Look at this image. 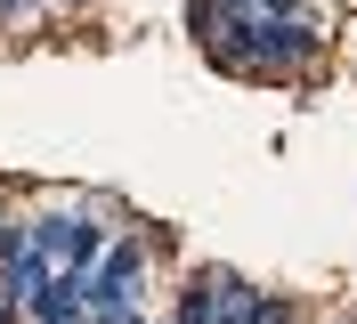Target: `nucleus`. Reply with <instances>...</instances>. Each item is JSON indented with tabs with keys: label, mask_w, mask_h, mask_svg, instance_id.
<instances>
[{
	"label": "nucleus",
	"mask_w": 357,
	"mask_h": 324,
	"mask_svg": "<svg viewBox=\"0 0 357 324\" xmlns=\"http://www.w3.org/2000/svg\"><path fill=\"white\" fill-rule=\"evenodd\" d=\"M187 33L236 82L309 89L317 65L333 57V8H309V17H244V8H220V0H187Z\"/></svg>",
	"instance_id": "nucleus-1"
},
{
	"label": "nucleus",
	"mask_w": 357,
	"mask_h": 324,
	"mask_svg": "<svg viewBox=\"0 0 357 324\" xmlns=\"http://www.w3.org/2000/svg\"><path fill=\"white\" fill-rule=\"evenodd\" d=\"M244 284H252V276H236V268H187L162 316H171V324H227L236 300H244Z\"/></svg>",
	"instance_id": "nucleus-2"
},
{
	"label": "nucleus",
	"mask_w": 357,
	"mask_h": 324,
	"mask_svg": "<svg viewBox=\"0 0 357 324\" xmlns=\"http://www.w3.org/2000/svg\"><path fill=\"white\" fill-rule=\"evenodd\" d=\"M24 324H89V308H82V276L73 268H57V276L24 300Z\"/></svg>",
	"instance_id": "nucleus-3"
},
{
	"label": "nucleus",
	"mask_w": 357,
	"mask_h": 324,
	"mask_svg": "<svg viewBox=\"0 0 357 324\" xmlns=\"http://www.w3.org/2000/svg\"><path fill=\"white\" fill-rule=\"evenodd\" d=\"M236 324H309L292 292H268V284H244V300H236Z\"/></svg>",
	"instance_id": "nucleus-4"
},
{
	"label": "nucleus",
	"mask_w": 357,
	"mask_h": 324,
	"mask_svg": "<svg viewBox=\"0 0 357 324\" xmlns=\"http://www.w3.org/2000/svg\"><path fill=\"white\" fill-rule=\"evenodd\" d=\"M24 252H33V227H24V211H0V268H17Z\"/></svg>",
	"instance_id": "nucleus-5"
},
{
	"label": "nucleus",
	"mask_w": 357,
	"mask_h": 324,
	"mask_svg": "<svg viewBox=\"0 0 357 324\" xmlns=\"http://www.w3.org/2000/svg\"><path fill=\"white\" fill-rule=\"evenodd\" d=\"M220 8H244V17H309L325 0H220Z\"/></svg>",
	"instance_id": "nucleus-6"
},
{
	"label": "nucleus",
	"mask_w": 357,
	"mask_h": 324,
	"mask_svg": "<svg viewBox=\"0 0 357 324\" xmlns=\"http://www.w3.org/2000/svg\"><path fill=\"white\" fill-rule=\"evenodd\" d=\"M89 324H155L146 300H122V308H89Z\"/></svg>",
	"instance_id": "nucleus-7"
},
{
	"label": "nucleus",
	"mask_w": 357,
	"mask_h": 324,
	"mask_svg": "<svg viewBox=\"0 0 357 324\" xmlns=\"http://www.w3.org/2000/svg\"><path fill=\"white\" fill-rule=\"evenodd\" d=\"M0 324H24V300H8V292H0Z\"/></svg>",
	"instance_id": "nucleus-8"
},
{
	"label": "nucleus",
	"mask_w": 357,
	"mask_h": 324,
	"mask_svg": "<svg viewBox=\"0 0 357 324\" xmlns=\"http://www.w3.org/2000/svg\"><path fill=\"white\" fill-rule=\"evenodd\" d=\"M49 8H66V17H82V8H98V0H49Z\"/></svg>",
	"instance_id": "nucleus-9"
},
{
	"label": "nucleus",
	"mask_w": 357,
	"mask_h": 324,
	"mask_svg": "<svg viewBox=\"0 0 357 324\" xmlns=\"http://www.w3.org/2000/svg\"><path fill=\"white\" fill-rule=\"evenodd\" d=\"M309 324H317V316H309ZM325 324H357V316H325Z\"/></svg>",
	"instance_id": "nucleus-10"
},
{
	"label": "nucleus",
	"mask_w": 357,
	"mask_h": 324,
	"mask_svg": "<svg viewBox=\"0 0 357 324\" xmlns=\"http://www.w3.org/2000/svg\"><path fill=\"white\" fill-rule=\"evenodd\" d=\"M349 316H357V308H349Z\"/></svg>",
	"instance_id": "nucleus-11"
}]
</instances>
